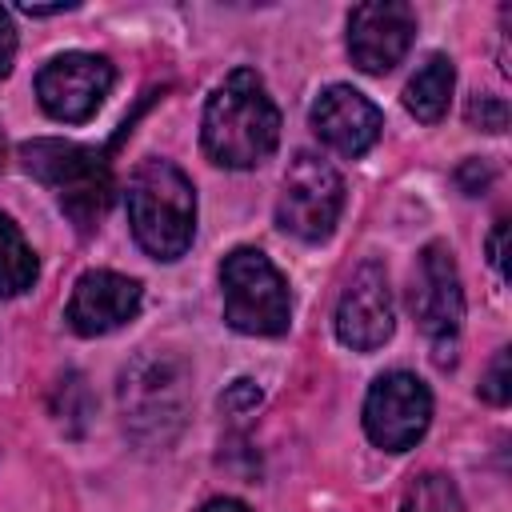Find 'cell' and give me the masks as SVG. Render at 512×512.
Listing matches in <instances>:
<instances>
[{
	"label": "cell",
	"mask_w": 512,
	"mask_h": 512,
	"mask_svg": "<svg viewBox=\"0 0 512 512\" xmlns=\"http://www.w3.org/2000/svg\"><path fill=\"white\" fill-rule=\"evenodd\" d=\"M200 144L220 168H256L280 144V108L252 68H236L204 104Z\"/></svg>",
	"instance_id": "cell-1"
},
{
	"label": "cell",
	"mask_w": 512,
	"mask_h": 512,
	"mask_svg": "<svg viewBox=\"0 0 512 512\" xmlns=\"http://www.w3.org/2000/svg\"><path fill=\"white\" fill-rule=\"evenodd\" d=\"M128 224L136 244L156 260H180L196 232V192L192 180L160 156L140 160L128 180Z\"/></svg>",
	"instance_id": "cell-2"
},
{
	"label": "cell",
	"mask_w": 512,
	"mask_h": 512,
	"mask_svg": "<svg viewBox=\"0 0 512 512\" xmlns=\"http://www.w3.org/2000/svg\"><path fill=\"white\" fill-rule=\"evenodd\" d=\"M24 172L56 192L60 208L80 232H92L112 204V168L96 148L72 140H28L20 144Z\"/></svg>",
	"instance_id": "cell-3"
},
{
	"label": "cell",
	"mask_w": 512,
	"mask_h": 512,
	"mask_svg": "<svg viewBox=\"0 0 512 512\" xmlns=\"http://www.w3.org/2000/svg\"><path fill=\"white\" fill-rule=\"evenodd\" d=\"M124 428L140 444H172L188 412V368L168 352H148L132 360L120 376Z\"/></svg>",
	"instance_id": "cell-4"
},
{
	"label": "cell",
	"mask_w": 512,
	"mask_h": 512,
	"mask_svg": "<svg viewBox=\"0 0 512 512\" xmlns=\"http://www.w3.org/2000/svg\"><path fill=\"white\" fill-rule=\"evenodd\" d=\"M224 320L244 336H280L292 320V300L280 268L260 248H232L220 264Z\"/></svg>",
	"instance_id": "cell-5"
},
{
	"label": "cell",
	"mask_w": 512,
	"mask_h": 512,
	"mask_svg": "<svg viewBox=\"0 0 512 512\" xmlns=\"http://www.w3.org/2000/svg\"><path fill=\"white\" fill-rule=\"evenodd\" d=\"M344 208V180L340 172L312 152H296L288 172H284V188L276 200V224L308 244L332 236L336 220Z\"/></svg>",
	"instance_id": "cell-6"
},
{
	"label": "cell",
	"mask_w": 512,
	"mask_h": 512,
	"mask_svg": "<svg viewBox=\"0 0 512 512\" xmlns=\"http://www.w3.org/2000/svg\"><path fill=\"white\" fill-rule=\"evenodd\" d=\"M408 304H412V316H416L420 332L436 344V364H444V348L452 356V340H456L460 320H464L460 272H456V260H452L448 244H428L416 256Z\"/></svg>",
	"instance_id": "cell-7"
},
{
	"label": "cell",
	"mask_w": 512,
	"mask_h": 512,
	"mask_svg": "<svg viewBox=\"0 0 512 512\" xmlns=\"http://www.w3.org/2000/svg\"><path fill=\"white\" fill-rule=\"evenodd\" d=\"M432 420V392L412 372H384L364 400V432L384 452L412 448Z\"/></svg>",
	"instance_id": "cell-8"
},
{
	"label": "cell",
	"mask_w": 512,
	"mask_h": 512,
	"mask_svg": "<svg viewBox=\"0 0 512 512\" xmlns=\"http://www.w3.org/2000/svg\"><path fill=\"white\" fill-rule=\"evenodd\" d=\"M112 80H116V72L104 56L64 52V56H52L36 72V96H40V108L52 120L84 124L88 116H96V108L112 92Z\"/></svg>",
	"instance_id": "cell-9"
},
{
	"label": "cell",
	"mask_w": 512,
	"mask_h": 512,
	"mask_svg": "<svg viewBox=\"0 0 512 512\" xmlns=\"http://www.w3.org/2000/svg\"><path fill=\"white\" fill-rule=\"evenodd\" d=\"M392 332H396V312H392L388 272L380 260H364L336 304V336L352 352H372L388 344Z\"/></svg>",
	"instance_id": "cell-10"
},
{
	"label": "cell",
	"mask_w": 512,
	"mask_h": 512,
	"mask_svg": "<svg viewBox=\"0 0 512 512\" xmlns=\"http://www.w3.org/2000/svg\"><path fill=\"white\" fill-rule=\"evenodd\" d=\"M416 36V12L400 0H372L348 16V56L360 72H392Z\"/></svg>",
	"instance_id": "cell-11"
},
{
	"label": "cell",
	"mask_w": 512,
	"mask_h": 512,
	"mask_svg": "<svg viewBox=\"0 0 512 512\" xmlns=\"http://www.w3.org/2000/svg\"><path fill=\"white\" fill-rule=\"evenodd\" d=\"M136 312H140V284L132 276L96 268L76 280L64 320L80 336H104V332L128 324Z\"/></svg>",
	"instance_id": "cell-12"
},
{
	"label": "cell",
	"mask_w": 512,
	"mask_h": 512,
	"mask_svg": "<svg viewBox=\"0 0 512 512\" xmlns=\"http://www.w3.org/2000/svg\"><path fill=\"white\" fill-rule=\"evenodd\" d=\"M380 128H384L380 108L348 84L324 88L312 104V132L340 156H364L376 144Z\"/></svg>",
	"instance_id": "cell-13"
},
{
	"label": "cell",
	"mask_w": 512,
	"mask_h": 512,
	"mask_svg": "<svg viewBox=\"0 0 512 512\" xmlns=\"http://www.w3.org/2000/svg\"><path fill=\"white\" fill-rule=\"evenodd\" d=\"M452 84H456V72H452V60L444 52H432L416 76L408 80L404 88V108L424 120V124H436L444 112H448V100H452Z\"/></svg>",
	"instance_id": "cell-14"
},
{
	"label": "cell",
	"mask_w": 512,
	"mask_h": 512,
	"mask_svg": "<svg viewBox=\"0 0 512 512\" xmlns=\"http://www.w3.org/2000/svg\"><path fill=\"white\" fill-rule=\"evenodd\" d=\"M36 280V256L20 228L0 212V296H20Z\"/></svg>",
	"instance_id": "cell-15"
},
{
	"label": "cell",
	"mask_w": 512,
	"mask_h": 512,
	"mask_svg": "<svg viewBox=\"0 0 512 512\" xmlns=\"http://www.w3.org/2000/svg\"><path fill=\"white\" fill-rule=\"evenodd\" d=\"M400 512H464V500L456 492V484L440 472H424L412 480V488L404 492Z\"/></svg>",
	"instance_id": "cell-16"
},
{
	"label": "cell",
	"mask_w": 512,
	"mask_h": 512,
	"mask_svg": "<svg viewBox=\"0 0 512 512\" xmlns=\"http://www.w3.org/2000/svg\"><path fill=\"white\" fill-rule=\"evenodd\" d=\"M508 360H512V352L500 348V352L492 356L484 380H480V396H484L488 404H508V396H512V372H508Z\"/></svg>",
	"instance_id": "cell-17"
},
{
	"label": "cell",
	"mask_w": 512,
	"mask_h": 512,
	"mask_svg": "<svg viewBox=\"0 0 512 512\" xmlns=\"http://www.w3.org/2000/svg\"><path fill=\"white\" fill-rule=\"evenodd\" d=\"M468 124L484 132H504L508 128V104L500 96H472L468 100Z\"/></svg>",
	"instance_id": "cell-18"
},
{
	"label": "cell",
	"mask_w": 512,
	"mask_h": 512,
	"mask_svg": "<svg viewBox=\"0 0 512 512\" xmlns=\"http://www.w3.org/2000/svg\"><path fill=\"white\" fill-rule=\"evenodd\" d=\"M220 404H224V412H244V408H256L260 404V388L252 384V380H236L224 396H220Z\"/></svg>",
	"instance_id": "cell-19"
},
{
	"label": "cell",
	"mask_w": 512,
	"mask_h": 512,
	"mask_svg": "<svg viewBox=\"0 0 512 512\" xmlns=\"http://www.w3.org/2000/svg\"><path fill=\"white\" fill-rule=\"evenodd\" d=\"M12 60H16V28H12L8 8H0V76L12 72Z\"/></svg>",
	"instance_id": "cell-20"
},
{
	"label": "cell",
	"mask_w": 512,
	"mask_h": 512,
	"mask_svg": "<svg viewBox=\"0 0 512 512\" xmlns=\"http://www.w3.org/2000/svg\"><path fill=\"white\" fill-rule=\"evenodd\" d=\"M504 240H508V220H496V228H492V236H488V260H492V268L508 280V256H504Z\"/></svg>",
	"instance_id": "cell-21"
},
{
	"label": "cell",
	"mask_w": 512,
	"mask_h": 512,
	"mask_svg": "<svg viewBox=\"0 0 512 512\" xmlns=\"http://www.w3.org/2000/svg\"><path fill=\"white\" fill-rule=\"evenodd\" d=\"M456 180H460V188H464L468 196H476V192H480V184L488 180V168H480V160H468V164L456 172Z\"/></svg>",
	"instance_id": "cell-22"
},
{
	"label": "cell",
	"mask_w": 512,
	"mask_h": 512,
	"mask_svg": "<svg viewBox=\"0 0 512 512\" xmlns=\"http://www.w3.org/2000/svg\"><path fill=\"white\" fill-rule=\"evenodd\" d=\"M200 512H248L240 500H228V496H220V500H208Z\"/></svg>",
	"instance_id": "cell-23"
},
{
	"label": "cell",
	"mask_w": 512,
	"mask_h": 512,
	"mask_svg": "<svg viewBox=\"0 0 512 512\" xmlns=\"http://www.w3.org/2000/svg\"><path fill=\"white\" fill-rule=\"evenodd\" d=\"M0 156H4V136H0Z\"/></svg>",
	"instance_id": "cell-24"
}]
</instances>
